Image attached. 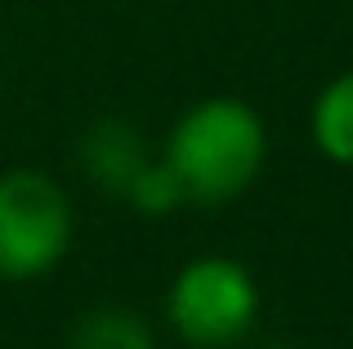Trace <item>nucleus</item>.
<instances>
[{"label": "nucleus", "instance_id": "obj_4", "mask_svg": "<svg viewBox=\"0 0 353 349\" xmlns=\"http://www.w3.org/2000/svg\"><path fill=\"white\" fill-rule=\"evenodd\" d=\"M152 161L143 134L121 117H99L85 134H81V170L90 174V183L125 197V188L134 183V174Z\"/></svg>", "mask_w": 353, "mask_h": 349}, {"label": "nucleus", "instance_id": "obj_1", "mask_svg": "<svg viewBox=\"0 0 353 349\" xmlns=\"http://www.w3.org/2000/svg\"><path fill=\"white\" fill-rule=\"evenodd\" d=\"M268 157L264 117L233 94L192 103L165 134L161 161L174 170L183 197L197 206H224L259 179Z\"/></svg>", "mask_w": 353, "mask_h": 349}, {"label": "nucleus", "instance_id": "obj_7", "mask_svg": "<svg viewBox=\"0 0 353 349\" xmlns=\"http://www.w3.org/2000/svg\"><path fill=\"white\" fill-rule=\"evenodd\" d=\"M125 201L139 210V215H170V210H179L188 197H183L174 170L165 166L161 157H152L143 170L134 174V183L125 188Z\"/></svg>", "mask_w": 353, "mask_h": 349}, {"label": "nucleus", "instance_id": "obj_5", "mask_svg": "<svg viewBox=\"0 0 353 349\" xmlns=\"http://www.w3.org/2000/svg\"><path fill=\"white\" fill-rule=\"evenodd\" d=\"M309 134L336 166H353V72H340L318 90L309 108Z\"/></svg>", "mask_w": 353, "mask_h": 349}, {"label": "nucleus", "instance_id": "obj_3", "mask_svg": "<svg viewBox=\"0 0 353 349\" xmlns=\"http://www.w3.org/2000/svg\"><path fill=\"white\" fill-rule=\"evenodd\" d=\"M72 215L68 192L45 170H5L0 174V278L32 282L59 269L72 251Z\"/></svg>", "mask_w": 353, "mask_h": 349}, {"label": "nucleus", "instance_id": "obj_6", "mask_svg": "<svg viewBox=\"0 0 353 349\" xmlns=\"http://www.w3.org/2000/svg\"><path fill=\"white\" fill-rule=\"evenodd\" d=\"M68 349H157V341L139 314L117 305H94L72 323Z\"/></svg>", "mask_w": 353, "mask_h": 349}, {"label": "nucleus", "instance_id": "obj_2", "mask_svg": "<svg viewBox=\"0 0 353 349\" xmlns=\"http://www.w3.org/2000/svg\"><path fill=\"white\" fill-rule=\"evenodd\" d=\"M170 327L197 349H228L259 323V282L233 255H197L165 291Z\"/></svg>", "mask_w": 353, "mask_h": 349}]
</instances>
